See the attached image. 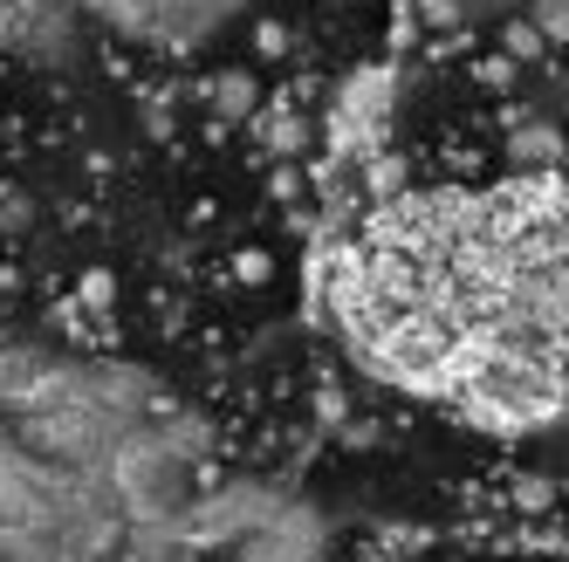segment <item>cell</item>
Listing matches in <instances>:
<instances>
[{
    "label": "cell",
    "mask_w": 569,
    "mask_h": 562,
    "mask_svg": "<svg viewBox=\"0 0 569 562\" xmlns=\"http://www.w3.org/2000/svg\"><path fill=\"white\" fill-rule=\"evenodd\" d=\"M343 323L378 371L487 419L569 405V199L556 172L391 207L343 274Z\"/></svg>",
    "instance_id": "1"
},
{
    "label": "cell",
    "mask_w": 569,
    "mask_h": 562,
    "mask_svg": "<svg viewBox=\"0 0 569 562\" xmlns=\"http://www.w3.org/2000/svg\"><path fill=\"white\" fill-rule=\"evenodd\" d=\"M97 21H110L117 34L151 49H199L248 8V0H83Z\"/></svg>",
    "instance_id": "2"
},
{
    "label": "cell",
    "mask_w": 569,
    "mask_h": 562,
    "mask_svg": "<svg viewBox=\"0 0 569 562\" xmlns=\"http://www.w3.org/2000/svg\"><path fill=\"white\" fill-rule=\"evenodd\" d=\"M213 97H220L227 110H248V103H254V83H248V76H227V83H213Z\"/></svg>",
    "instance_id": "4"
},
{
    "label": "cell",
    "mask_w": 569,
    "mask_h": 562,
    "mask_svg": "<svg viewBox=\"0 0 569 562\" xmlns=\"http://www.w3.org/2000/svg\"><path fill=\"white\" fill-rule=\"evenodd\" d=\"M556 151H562V138H556L549 124H521V131H515V158H521L528 172H549Z\"/></svg>",
    "instance_id": "3"
}]
</instances>
